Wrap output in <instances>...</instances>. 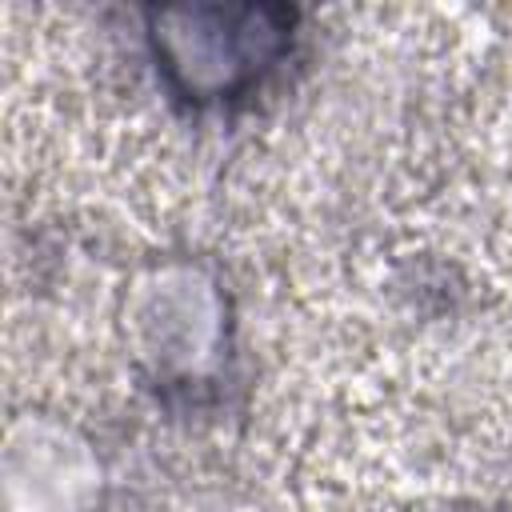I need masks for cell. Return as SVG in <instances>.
Returning <instances> with one entry per match:
<instances>
[{
  "label": "cell",
  "mask_w": 512,
  "mask_h": 512,
  "mask_svg": "<svg viewBox=\"0 0 512 512\" xmlns=\"http://www.w3.org/2000/svg\"><path fill=\"white\" fill-rule=\"evenodd\" d=\"M292 40V12L268 4L160 8L148 16V44L168 88L204 108L260 84Z\"/></svg>",
  "instance_id": "6da1fadb"
}]
</instances>
